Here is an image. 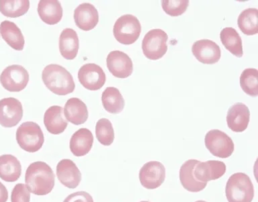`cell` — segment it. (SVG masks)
Instances as JSON below:
<instances>
[{
  "mask_svg": "<svg viewBox=\"0 0 258 202\" xmlns=\"http://www.w3.org/2000/svg\"><path fill=\"white\" fill-rule=\"evenodd\" d=\"M168 36L161 29L149 30L142 42V50L145 57L150 60H158L167 52Z\"/></svg>",
  "mask_w": 258,
  "mask_h": 202,
  "instance_id": "8992f818",
  "label": "cell"
},
{
  "mask_svg": "<svg viewBox=\"0 0 258 202\" xmlns=\"http://www.w3.org/2000/svg\"><path fill=\"white\" fill-rule=\"evenodd\" d=\"M16 138L20 148L30 153L37 152L44 143L41 128L33 122H26L20 125L16 131Z\"/></svg>",
  "mask_w": 258,
  "mask_h": 202,
  "instance_id": "277c9868",
  "label": "cell"
},
{
  "mask_svg": "<svg viewBox=\"0 0 258 202\" xmlns=\"http://www.w3.org/2000/svg\"><path fill=\"white\" fill-rule=\"evenodd\" d=\"M139 177L141 184L145 188H158L165 181L164 165L158 161H149L141 167L139 171Z\"/></svg>",
  "mask_w": 258,
  "mask_h": 202,
  "instance_id": "9c48e42d",
  "label": "cell"
},
{
  "mask_svg": "<svg viewBox=\"0 0 258 202\" xmlns=\"http://www.w3.org/2000/svg\"><path fill=\"white\" fill-rule=\"evenodd\" d=\"M56 176L60 183L70 189H75L82 181V173L74 161L62 159L56 165Z\"/></svg>",
  "mask_w": 258,
  "mask_h": 202,
  "instance_id": "5bb4252c",
  "label": "cell"
},
{
  "mask_svg": "<svg viewBox=\"0 0 258 202\" xmlns=\"http://www.w3.org/2000/svg\"><path fill=\"white\" fill-rule=\"evenodd\" d=\"M55 183V175L51 167L42 161L31 163L26 169L25 185L30 193L36 195H48Z\"/></svg>",
  "mask_w": 258,
  "mask_h": 202,
  "instance_id": "6da1fadb",
  "label": "cell"
},
{
  "mask_svg": "<svg viewBox=\"0 0 258 202\" xmlns=\"http://www.w3.org/2000/svg\"><path fill=\"white\" fill-rule=\"evenodd\" d=\"M189 1L187 0H163L161 6L163 11L169 16H178L186 11L188 7Z\"/></svg>",
  "mask_w": 258,
  "mask_h": 202,
  "instance_id": "1f68e13d",
  "label": "cell"
},
{
  "mask_svg": "<svg viewBox=\"0 0 258 202\" xmlns=\"http://www.w3.org/2000/svg\"><path fill=\"white\" fill-rule=\"evenodd\" d=\"M30 8L28 0H1L0 12L8 18H18L27 13Z\"/></svg>",
  "mask_w": 258,
  "mask_h": 202,
  "instance_id": "f1b7e54d",
  "label": "cell"
},
{
  "mask_svg": "<svg viewBox=\"0 0 258 202\" xmlns=\"http://www.w3.org/2000/svg\"><path fill=\"white\" fill-rule=\"evenodd\" d=\"M107 68L115 78H128L133 72L132 60L124 52L114 50L108 54L106 58Z\"/></svg>",
  "mask_w": 258,
  "mask_h": 202,
  "instance_id": "7c38bea8",
  "label": "cell"
},
{
  "mask_svg": "<svg viewBox=\"0 0 258 202\" xmlns=\"http://www.w3.org/2000/svg\"><path fill=\"white\" fill-rule=\"evenodd\" d=\"M141 25L139 20L131 14H125L115 22L113 34L117 41L124 45L136 42L140 36Z\"/></svg>",
  "mask_w": 258,
  "mask_h": 202,
  "instance_id": "5b68a950",
  "label": "cell"
},
{
  "mask_svg": "<svg viewBox=\"0 0 258 202\" xmlns=\"http://www.w3.org/2000/svg\"><path fill=\"white\" fill-rule=\"evenodd\" d=\"M195 202H207V201H203V200H199V201H195Z\"/></svg>",
  "mask_w": 258,
  "mask_h": 202,
  "instance_id": "d590c367",
  "label": "cell"
},
{
  "mask_svg": "<svg viewBox=\"0 0 258 202\" xmlns=\"http://www.w3.org/2000/svg\"><path fill=\"white\" fill-rule=\"evenodd\" d=\"M23 108L21 102L14 98L0 100V125L4 128H12L21 121Z\"/></svg>",
  "mask_w": 258,
  "mask_h": 202,
  "instance_id": "30bf717a",
  "label": "cell"
},
{
  "mask_svg": "<svg viewBox=\"0 0 258 202\" xmlns=\"http://www.w3.org/2000/svg\"><path fill=\"white\" fill-rule=\"evenodd\" d=\"M191 52L199 62L215 64L221 58V50L215 42L208 39L198 40L193 44Z\"/></svg>",
  "mask_w": 258,
  "mask_h": 202,
  "instance_id": "4fadbf2b",
  "label": "cell"
},
{
  "mask_svg": "<svg viewBox=\"0 0 258 202\" xmlns=\"http://www.w3.org/2000/svg\"><path fill=\"white\" fill-rule=\"evenodd\" d=\"M29 82V74L24 66L12 64L4 69L0 76V83L5 90L10 92H19L24 90Z\"/></svg>",
  "mask_w": 258,
  "mask_h": 202,
  "instance_id": "ba28073f",
  "label": "cell"
},
{
  "mask_svg": "<svg viewBox=\"0 0 258 202\" xmlns=\"http://www.w3.org/2000/svg\"><path fill=\"white\" fill-rule=\"evenodd\" d=\"M74 18L77 26L84 31L94 29L99 22L98 10L89 3L79 5L75 10Z\"/></svg>",
  "mask_w": 258,
  "mask_h": 202,
  "instance_id": "e0dca14e",
  "label": "cell"
},
{
  "mask_svg": "<svg viewBox=\"0 0 258 202\" xmlns=\"http://www.w3.org/2000/svg\"><path fill=\"white\" fill-rule=\"evenodd\" d=\"M226 170L227 167L225 163L220 161L211 160L198 163L194 174L197 180L208 183L221 178L225 174Z\"/></svg>",
  "mask_w": 258,
  "mask_h": 202,
  "instance_id": "9a60e30c",
  "label": "cell"
},
{
  "mask_svg": "<svg viewBox=\"0 0 258 202\" xmlns=\"http://www.w3.org/2000/svg\"><path fill=\"white\" fill-rule=\"evenodd\" d=\"M225 195L229 202H251L254 187L251 179L245 173H234L226 184Z\"/></svg>",
  "mask_w": 258,
  "mask_h": 202,
  "instance_id": "3957f363",
  "label": "cell"
},
{
  "mask_svg": "<svg viewBox=\"0 0 258 202\" xmlns=\"http://www.w3.org/2000/svg\"><path fill=\"white\" fill-rule=\"evenodd\" d=\"M96 135L98 142L104 146H110L114 140V131L108 119H100L96 125Z\"/></svg>",
  "mask_w": 258,
  "mask_h": 202,
  "instance_id": "4dcf8cb0",
  "label": "cell"
},
{
  "mask_svg": "<svg viewBox=\"0 0 258 202\" xmlns=\"http://www.w3.org/2000/svg\"><path fill=\"white\" fill-rule=\"evenodd\" d=\"M201 161L189 159L181 165L179 169V180L183 188L189 192L197 193L207 187V183L201 182L196 179L194 171L198 163Z\"/></svg>",
  "mask_w": 258,
  "mask_h": 202,
  "instance_id": "ac0fdd59",
  "label": "cell"
},
{
  "mask_svg": "<svg viewBox=\"0 0 258 202\" xmlns=\"http://www.w3.org/2000/svg\"><path fill=\"white\" fill-rule=\"evenodd\" d=\"M62 202H94L92 195L86 191H78L72 193Z\"/></svg>",
  "mask_w": 258,
  "mask_h": 202,
  "instance_id": "836d02e7",
  "label": "cell"
},
{
  "mask_svg": "<svg viewBox=\"0 0 258 202\" xmlns=\"http://www.w3.org/2000/svg\"><path fill=\"white\" fill-rule=\"evenodd\" d=\"M220 38H221L222 44L231 54L237 57L243 56L242 40L239 34L235 28L231 27L223 28L220 33Z\"/></svg>",
  "mask_w": 258,
  "mask_h": 202,
  "instance_id": "484cf974",
  "label": "cell"
},
{
  "mask_svg": "<svg viewBox=\"0 0 258 202\" xmlns=\"http://www.w3.org/2000/svg\"><path fill=\"white\" fill-rule=\"evenodd\" d=\"M250 120L249 108L243 103H237L228 110V127L235 132H242L247 129Z\"/></svg>",
  "mask_w": 258,
  "mask_h": 202,
  "instance_id": "2e32d148",
  "label": "cell"
},
{
  "mask_svg": "<svg viewBox=\"0 0 258 202\" xmlns=\"http://www.w3.org/2000/svg\"><path fill=\"white\" fill-rule=\"evenodd\" d=\"M30 192L24 183H18L11 193V202H30Z\"/></svg>",
  "mask_w": 258,
  "mask_h": 202,
  "instance_id": "d6a6232c",
  "label": "cell"
},
{
  "mask_svg": "<svg viewBox=\"0 0 258 202\" xmlns=\"http://www.w3.org/2000/svg\"><path fill=\"white\" fill-rule=\"evenodd\" d=\"M37 11L40 19L48 25L58 24L62 19V8L57 0H41Z\"/></svg>",
  "mask_w": 258,
  "mask_h": 202,
  "instance_id": "7402d4cb",
  "label": "cell"
},
{
  "mask_svg": "<svg viewBox=\"0 0 258 202\" xmlns=\"http://www.w3.org/2000/svg\"><path fill=\"white\" fill-rule=\"evenodd\" d=\"M22 174V165L12 155L0 156V178L6 182H15Z\"/></svg>",
  "mask_w": 258,
  "mask_h": 202,
  "instance_id": "d4e9b609",
  "label": "cell"
},
{
  "mask_svg": "<svg viewBox=\"0 0 258 202\" xmlns=\"http://www.w3.org/2000/svg\"><path fill=\"white\" fill-rule=\"evenodd\" d=\"M63 113L67 121L77 126L84 124L88 118L86 105L77 98L69 99L64 105Z\"/></svg>",
  "mask_w": 258,
  "mask_h": 202,
  "instance_id": "44dd1931",
  "label": "cell"
},
{
  "mask_svg": "<svg viewBox=\"0 0 258 202\" xmlns=\"http://www.w3.org/2000/svg\"><path fill=\"white\" fill-rule=\"evenodd\" d=\"M102 102L105 110L110 114H119L124 109V98L120 91L114 87H108L104 91Z\"/></svg>",
  "mask_w": 258,
  "mask_h": 202,
  "instance_id": "4316f807",
  "label": "cell"
},
{
  "mask_svg": "<svg viewBox=\"0 0 258 202\" xmlns=\"http://www.w3.org/2000/svg\"><path fill=\"white\" fill-rule=\"evenodd\" d=\"M63 109L58 106H52L46 110L44 115V124L48 132L52 134H59L63 132L68 122L64 118Z\"/></svg>",
  "mask_w": 258,
  "mask_h": 202,
  "instance_id": "ffe728a7",
  "label": "cell"
},
{
  "mask_svg": "<svg viewBox=\"0 0 258 202\" xmlns=\"http://www.w3.org/2000/svg\"><path fill=\"white\" fill-rule=\"evenodd\" d=\"M78 34L72 28L62 30L59 37V50L62 57L67 60H73L78 55L79 50Z\"/></svg>",
  "mask_w": 258,
  "mask_h": 202,
  "instance_id": "cb8c5ba5",
  "label": "cell"
},
{
  "mask_svg": "<svg viewBox=\"0 0 258 202\" xmlns=\"http://www.w3.org/2000/svg\"><path fill=\"white\" fill-rule=\"evenodd\" d=\"M0 34L6 43L13 49L21 51L24 49L25 40L21 30L14 22L5 20L0 24Z\"/></svg>",
  "mask_w": 258,
  "mask_h": 202,
  "instance_id": "603a6c76",
  "label": "cell"
},
{
  "mask_svg": "<svg viewBox=\"0 0 258 202\" xmlns=\"http://www.w3.org/2000/svg\"><path fill=\"white\" fill-rule=\"evenodd\" d=\"M94 136L92 132L87 128H81L72 135L70 139V149L72 154L76 157H83L92 148Z\"/></svg>",
  "mask_w": 258,
  "mask_h": 202,
  "instance_id": "d6986e66",
  "label": "cell"
},
{
  "mask_svg": "<svg viewBox=\"0 0 258 202\" xmlns=\"http://www.w3.org/2000/svg\"><path fill=\"white\" fill-rule=\"evenodd\" d=\"M205 146L213 156L226 159L233 154L235 145L233 141L226 133L217 129L207 133Z\"/></svg>",
  "mask_w": 258,
  "mask_h": 202,
  "instance_id": "52a82bcc",
  "label": "cell"
},
{
  "mask_svg": "<svg viewBox=\"0 0 258 202\" xmlns=\"http://www.w3.org/2000/svg\"><path fill=\"white\" fill-rule=\"evenodd\" d=\"M140 202H149V201H140Z\"/></svg>",
  "mask_w": 258,
  "mask_h": 202,
  "instance_id": "8d00e7d4",
  "label": "cell"
},
{
  "mask_svg": "<svg viewBox=\"0 0 258 202\" xmlns=\"http://www.w3.org/2000/svg\"><path fill=\"white\" fill-rule=\"evenodd\" d=\"M42 79L46 88L58 96H66L76 89L72 74L59 64H51L45 66Z\"/></svg>",
  "mask_w": 258,
  "mask_h": 202,
  "instance_id": "7a4b0ae2",
  "label": "cell"
},
{
  "mask_svg": "<svg viewBox=\"0 0 258 202\" xmlns=\"http://www.w3.org/2000/svg\"><path fill=\"white\" fill-rule=\"evenodd\" d=\"M8 199V189L3 183L0 182V202H7Z\"/></svg>",
  "mask_w": 258,
  "mask_h": 202,
  "instance_id": "e575fe53",
  "label": "cell"
},
{
  "mask_svg": "<svg viewBox=\"0 0 258 202\" xmlns=\"http://www.w3.org/2000/svg\"><path fill=\"white\" fill-rule=\"evenodd\" d=\"M78 80L86 90L97 91L104 86L106 77L104 70L98 64L88 63L79 70Z\"/></svg>",
  "mask_w": 258,
  "mask_h": 202,
  "instance_id": "8fae6325",
  "label": "cell"
},
{
  "mask_svg": "<svg viewBox=\"0 0 258 202\" xmlns=\"http://www.w3.org/2000/svg\"><path fill=\"white\" fill-rule=\"evenodd\" d=\"M239 29L247 36L258 33V10L256 8H247L243 10L238 17Z\"/></svg>",
  "mask_w": 258,
  "mask_h": 202,
  "instance_id": "83f0119b",
  "label": "cell"
},
{
  "mask_svg": "<svg viewBox=\"0 0 258 202\" xmlns=\"http://www.w3.org/2000/svg\"><path fill=\"white\" fill-rule=\"evenodd\" d=\"M240 86L243 92L250 96H258V71L248 68L244 70L240 77Z\"/></svg>",
  "mask_w": 258,
  "mask_h": 202,
  "instance_id": "f546056e",
  "label": "cell"
}]
</instances>
